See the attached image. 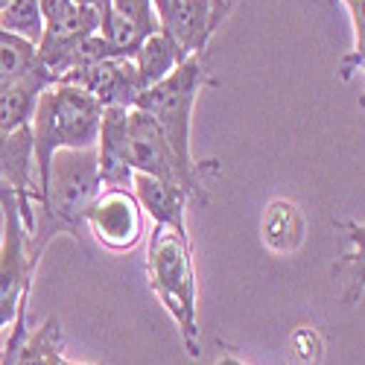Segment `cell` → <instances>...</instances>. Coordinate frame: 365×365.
<instances>
[{"instance_id": "obj_19", "label": "cell", "mask_w": 365, "mask_h": 365, "mask_svg": "<svg viewBox=\"0 0 365 365\" xmlns=\"http://www.w3.org/2000/svg\"><path fill=\"white\" fill-rule=\"evenodd\" d=\"M33 68H36V44L0 29V88L24 79Z\"/></svg>"}, {"instance_id": "obj_14", "label": "cell", "mask_w": 365, "mask_h": 365, "mask_svg": "<svg viewBox=\"0 0 365 365\" xmlns=\"http://www.w3.org/2000/svg\"><path fill=\"white\" fill-rule=\"evenodd\" d=\"M185 53H181V47L164 33V29H158V33H149L138 53H135V71H138V82H140V91L161 82L164 76H170L181 62H185Z\"/></svg>"}, {"instance_id": "obj_1", "label": "cell", "mask_w": 365, "mask_h": 365, "mask_svg": "<svg viewBox=\"0 0 365 365\" xmlns=\"http://www.w3.org/2000/svg\"><path fill=\"white\" fill-rule=\"evenodd\" d=\"M103 181L97 170V152L88 149H58L50 158L47 185L41 205L36 207V228L26 240L29 263L38 269V260L47 242L58 234L79 240V228L85 225V210L100 193Z\"/></svg>"}, {"instance_id": "obj_6", "label": "cell", "mask_w": 365, "mask_h": 365, "mask_svg": "<svg viewBox=\"0 0 365 365\" xmlns=\"http://www.w3.org/2000/svg\"><path fill=\"white\" fill-rule=\"evenodd\" d=\"M0 207H4V237H0V333H4L18 307L29 298L36 266L26 252V228L18 210V199L9 187L0 185Z\"/></svg>"}, {"instance_id": "obj_11", "label": "cell", "mask_w": 365, "mask_h": 365, "mask_svg": "<svg viewBox=\"0 0 365 365\" xmlns=\"http://www.w3.org/2000/svg\"><path fill=\"white\" fill-rule=\"evenodd\" d=\"M132 193L140 205L143 214L152 217L155 225H167L173 231H178L181 237H187V202H190V193L178 185H170V181H161V178H152V175H143V173H135L132 175Z\"/></svg>"}, {"instance_id": "obj_16", "label": "cell", "mask_w": 365, "mask_h": 365, "mask_svg": "<svg viewBox=\"0 0 365 365\" xmlns=\"http://www.w3.org/2000/svg\"><path fill=\"white\" fill-rule=\"evenodd\" d=\"M301 240H304V220L298 207L289 202H272L263 217V242L272 252L287 255L301 246Z\"/></svg>"}, {"instance_id": "obj_4", "label": "cell", "mask_w": 365, "mask_h": 365, "mask_svg": "<svg viewBox=\"0 0 365 365\" xmlns=\"http://www.w3.org/2000/svg\"><path fill=\"white\" fill-rule=\"evenodd\" d=\"M205 82H207L205 53H196V56H187L161 82L143 88L132 103V108H140L155 120L170 149L175 152V158L185 167H199V161H193V152H190L193 146L190 126H193V108L199 100V91Z\"/></svg>"}, {"instance_id": "obj_24", "label": "cell", "mask_w": 365, "mask_h": 365, "mask_svg": "<svg viewBox=\"0 0 365 365\" xmlns=\"http://www.w3.org/2000/svg\"><path fill=\"white\" fill-rule=\"evenodd\" d=\"M6 4H9V0H0V6H6Z\"/></svg>"}, {"instance_id": "obj_15", "label": "cell", "mask_w": 365, "mask_h": 365, "mask_svg": "<svg viewBox=\"0 0 365 365\" xmlns=\"http://www.w3.org/2000/svg\"><path fill=\"white\" fill-rule=\"evenodd\" d=\"M15 365H97V362H71L62 356V324L47 319L41 327L29 330L15 356Z\"/></svg>"}, {"instance_id": "obj_9", "label": "cell", "mask_w": 365, "mask_h": 365, "mask_svg": "<svg viewBox=\"0 0 365 365\" xmlns=\"http://www.w3.org/2000/svg\"><path fill=\"white\" fill-rule=\"evenodd\" d=\"M58 82L79 85L103 108H108V106L132 108L135 97L140 94V82H138V71H135L132 58H100V62L85 65Z\"/></svg>"}, {"instance_id": "obj_7", "label": "cell", "mask_w": 365, "mask_h": 365, "mask_svg": "<svg viewBox=\"0 0 365 365\" xmlns=\"http://www.w3.org/2000/svg\"><path fill=\"white\" fill-rule=\"evenodd\" d=\"M85 225L108 252H132L143 240V210L132 187H100L85 210Z\"/></svg>"}, {"instance_id": "obj_25", "label": "cell", "mask_w": 365, "mask_h": 365, "mask_svg": "<svg viewBox=\"0 0 365 365\" xmlns=\"http://www.w3.org/2000/svg\"><path fill=\"white\" fill-rule=\"evenodd\" d=\"M225 4H231V6H234V4H237V0H225Z\"/></svg>"}, {"instance_id": "obj_8", "label": "cell", "mask_w": 365, "mask_h": 365, "mask_svg": "<svg viewBox=\"0 0 365 365\" xmlns=\"http://www.w3.org/2000/svg\"><path fill=\"white\" fill-rule=\"evenodd\" d=\"M231 4L225 0H170V12L161 24L164 33L181 47L185 56L205 53L210 36L228 18Z\"/></svg>"}, {"instance_id": "obj_5", "label": "cell", "mask_w": 365, "mask_h": 365, "mask_svg": "<svg viewBox=\"0 0 365 365\" xmlns=\"http://www.w3.org/2000/svg\"><path fill=\"white\" fill-rule=\"evenodd\" d=\"M129 164L132 173H143L152 178L170 181L190 193V202L207 205V175H217V161H205L199 167H185L175 152L170 149L167 138L161 135L158 123L140 108H129Z\"/></svg>"}, {"instance_id": "obj_10", "label": "cell", "mask_w": 365, "mask_h": 365, "mask_svg": "<svg viewBox=\"0 0 365 365\" xmlns=\"http://www.w3.org/2000/svg\"><path fill=\"white\" fill-rule=\"evenodd\" d=\"M97 170L103 187H132V164H129V108L108 106L103 108L100 135L94 143Z\"/></svg>"}, {"instance_id": "obj_2", "label": "cell", "mask_w": 365, "mask_h": 365, "mask_svg": "<svg viewBox=\"0 0 365 365\" xmlns=\"http://www.w3.org/2000/svg\"><path fill=\"white\" fill-rule=\"evenodd\" d=\"M103 106L71 82H50L36 103V114L29 120L33 135V164H36V202L41 205L50 158L58 149H88L97 143Z\"/></svg>"}, {"instance_id": "obj_12", "label": "cell", "mask_w": 365, "mask_h": 365, "mask_svg": "<svg viewBox=\"0 0 365 365\" xmlns=\"http://www.w3.org/2000/svg\"><path fill=\"white\" fill-rule=\"evenodd\" d=\"M50 73L36 62V68L29 71L24 79L0 88V132H18L26 129L29 120L36 114V103L41 97V91L50 85Z\"/></svg>"}, {"instance_id": "obj_23", "label": "cell", "mask_w": 365, "mask_h": 365, "mask_svg": "<svg viewBox=\"0 0 365 365\" xmlns=\"http://www.w3.org/2000/svg\"><path fill=\"white\" fill-rule=\"evenodd\" d=\"M214 365H246V362L237 359L234 354H228V356H222V359H220V362H214Z\"/></svg>"}, {"instance_id": "obj_22", "label": "cell", "mask_w": 365, "mask_h": 365, "mask_svg": "<svg viewBox=\"0 0 365 365\" xmlns=\"http://www.w3.org/2000/svg\"><path fill=\"white\" fill-rule=\"evenodd\" d=\"M76 4H82V6H88V9H97V12L103 15V9L108 6V0H76Z\"/></svg>"}, {"instance_id": "obj_17", "label": "cell", "mask_w": 365, "mask_h": 365, "mask_svg": "<svg viewBox=\"0 0 365 365\" xmlns=\"http://www.w3.org/2000/svg\"><path fill=\"white\" fill-rule=\"evenodd\" d=\"M97 33H100L103 41H106L108 58H135L140 41L146 38L129 18H123L120 12H114L111 6L103 9V15H100V29H97Z\"/></svg>"}, {"instance_id": "obj_20", "label": "cell", "mask_w": 365, "mask_h": 365, "mask_svg": "<svg viewBox=\"0 0 365 365\" xmlns=\"http://www.w3.org/2000/svg\"><path fill=\"white\" fill-rule=\"evenodd\" d=\"M108 6L114 12H120L123 18H129L143 36L158 33L161 29V21H158L155 6H152V0H108Z\"/></svg>"}, {"instance_id": "obj_18", "label": "cell", "mask_w": 365, "mask_h": 365, "mask_svg": "<svg viewBox=\"0 0 365 365\" xmlns=\"http://www.w3.org/2000/svg\"><path fill=\"white\" fill-rule=\"evenodd\" d=\"M0 29L29 44H38L44 36V18L38 0H9L0 6Z\"/></svg>"}, {"instance_id": "obj_3", "label": "cell", "mask_w": 365, "mask_h": 365, "mask_svg": "<svg viewBox=\"0 0 365 365\" xmlns=\"http://www.w3.org/2000/svg\"><path fill=\"white\" fill-rule=\"evenodd\" d=\"M146 275L149 289L158 295L164 310L178 324L181 342L187 356L202 354L199 342V313H196V272L190 240L167 225H155L149 234V255H146Z\"/></svg>"}, {"instance_id": "obj_21", "label": "cell", "mask_w": 365, "mask_h": 365, "mask_svg": "<svg viewBox=\"0 0 365 365\" xmlns=\"http://www.w3.org/2000/svg\"><path fill=\"white\" fill-rule=\"evenodd\" d=\"M342 4L348 6V15H351V24H354V44H356V53L362 56V41H365V36H362V24H365V15H362V0H342Z\"/></svg>"}, {"instance_id": "obj_13", "label": "cell", "mask_w": 365, "mask_h": 365, "mask_svg": "<svg viewBox=\"0 0 365 365\" xmlns=\"http://www.w3.org/2000/svg\"><path fill=\"white\" fill-rule=\"evenodd\" d=\"M41 18H44V36L41 38H79L100 29V12L88 9L76 0H38Z\"/></svg>"}]
</instances>
